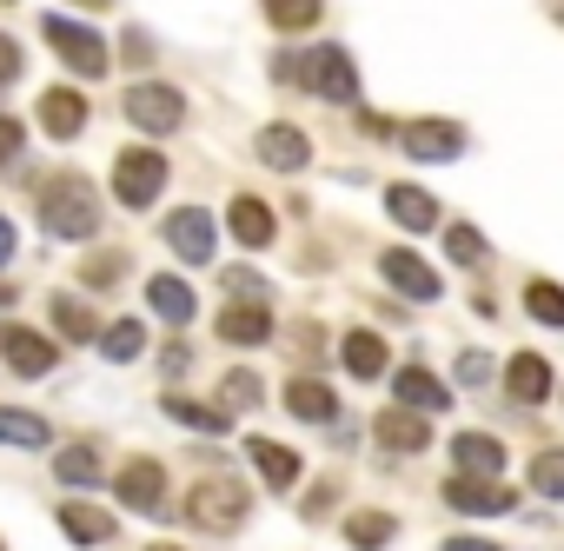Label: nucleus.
Returning a JSON list of instances; mask_svg holds the SVG:
<instances>
[{
  "instance_id": "obj_1",
  "label": "nucleus",
  "mask_w": 564,
  "mask_h": 551,
  "mask_svg": "<svg viewBox=\"0 0 564 551\" xmlns=\"http://www.w3.org/2000/svg\"><path fill=\"white\" fill-rule=\"evenodd\" d=\"M41 226H47L54 239H67V246L94 239V233H100V199H94V186H87V180H54V186L41 193Z\"/></svg>"
},
{
  "instance_id": "obj_2",
  "label": "nucleus",
  "mask_w": 564,
  "mask_h": 551,
  "mask_svg": "<svg viewBox=\"0 0 564 551\" xmlns=\"http://www.w3.org/2000/svg\"><path fill=\"white\" fill-rule=\"evenodd\" d=\"M246 511H252V491H246L232 472H213V478H199V485L186 491V518L206 525V531H239Z\"/></svg>"
},
{
  "instance_id": "obj_3",
  "label": "nucleus",
  "mask_w": 564,
  "mask_h": 551,
  "mask_svg": "<svg viewBox=\"0 0 564 551\" xmlns=\"http://www.w3.org/2000/svg\"><path fill=\"white\" fill-rule=\"evenodd\" d=\"M293 80L306 87V94H319V100H359V67H352V54L346 47H313L300 67H293Z\"/></svg>"
},
{
  "instance_id": "obj_4",
  "label": "nucleus",
  "mask_w": 564,
  "mask_h": 551,
  "mask_svg": "<svg viewBox=\"0 0 564 551\" xmlns=\"http://www.w3.org/2000/svg\"><path fill=\"white\" fill-rule=\"evenodd\" d=\"M41 34H47V47H54L80 80H100V74H107V41H100L94 28H80V21H67V14H47Z\"/></svg>"
},
{
  "instance_id": "obj_5",
  "label": "nucleus",
  "mask_w": 564,
  "mask_h": 551,
  "mask_svg": "<svg viewBox=\"0 0 564 551\" xmlns=\"http://www.w3.org/2000/svg\"><path fill=\"white\" fill-rule=\"evenodd\" d=\"M160 186H166V160H160L153 147H127V153L113 160V199H120L127 213L153 206V199H160Z\"/></svg>"
},
{
  "instance_id": "obj_6",
  "label": "nucleus",
  "mask_w": 564,
  "mask_h": 551,
  "mask_svg": "<svg viewBox=\"0 0 564 551\" xmlns=\"http://www.w3.org/2000/svg\"><path fill=\"white\" fill-rule=\"evenodd\" d=\"M127 120L147 127V133H180L186 127V94L166 87V80H133L127 87Z\"/></svg>"
},
{
  "instance_id": "obj_7",
  "label": "nucleus",
  "mask_w": 564,
  "mask_h": 551,
  "mask_svg": "<svg viewBox=\"0 0 564 551\" xmlns=\"http://www.w3.org/2000/svg\"><path fill=\"white\" fill-rule=\"evenodd\" d=\"M445 505L471 511V518H498V511H518V491L491 472H452L445 478Z\"/></svg>"
},
{
  "instance_id": "obj_8",
  "label": "nucleus",
  "mask_w": 564,
  "mask_h": 551,
  "mask_svg": "<svg viewBox=\"0 0 564 551\" xmlns=\"http://www.w3.org/2000/svg\"><path fill=\"white\" fill-rule=\"evenodd\" d=\"M113 491H120V505L140 511V518H173V511H166V472H160V458H133V465L113 478Z\"/></svg>"
},
{
  "instance_id": "obj_9",
  "label": "nucleus",
  "mask_w": 564,
  "mask_h": 551,
  "mask_svg": "<svg viewBox=\"0 0 564 551\" xmlns=\"http://www.w3.org/2000/svg\"><path fill=\"white\" fill-rule=\"evenodd\" d=\"M399 147H405L412 160L438 166V160H458V153H465V127H452V120H405V127H399Z\"/></svg>"
},
{
  "instance_id": "obj_10",
  "label": "nucleus",
  "mask_w": 564,
  "mask_h": 551,
  "mask_svg": "<svg viewBox=\"0 0 564 551\" xmlns=\"http://www.w3.org/2000/svg\"><path fill=\"white\" fill-rule=\"evenodd\" d=\"M252 153H259V166H272V173H300V166L313 160V140H306L300 127H286V120H272V127H259Z\"/></svg>"
},
{
  "instance_id": "obj_11",
  "label": "nucleus",
  "mask_w": 564,
  "mask_h": 551,
  "mask_svg": "<svg viewBox=\"0 0 564 551\" xmlns=\"http://www.w3.org/2000/svg\"><path fill=\"white\" fill-rule=\"evenodd\" d=\"M0 353H8V366L21 372V379H47L54 372V339L47 333H34V326H8V333H0Z\"/></svg>"
},
{
  "instance_id": "obj_12",
  "label": "nucleus",
  "mask_w": 564,
  "mask_h": 551,
  "mask_svg": "<svg viewBox=\"0 0 564 551\" xmlns=\"http://www.w3.org/2000/svg\"><path fill=\"white\" fill-rule=\"evenodd\" d=\"M166 246H173L186 266H206V259H213V213H206V206H180V213L166 219Z\"/></svg>"
},
{
  "instance_id": "obj_13",
  "label": "nucleus",
  "mask_w": 564,
  "mask_h": 551,
  "mask_svg": "<svg viewBox=\"0 0 564 551\" xmlns=\"http://www.w3.org/2000/svg\"><path fill=\"white\" fill-rule=\"evenodd\" d=\"M87 94L80 87H47L41 94V127H47V140H80V127H87Z\"/></svg>"
},
{
  "instance_id": "obj_14",
  "label": "nucleus",
  "mask_w": 564,
  "mask_h": 551,
  "mask_svg": "<svg viewBox=\"0 0 564 551\" xmlns=\"http://www.w3.org/2000/svg\"><path fill=\"white\" fill-rule=\"evenodd\" d=\"M372 439H379L386 452H425L432 425H425V412H412V406H386V412L372 419Z\"/></svg>"
},
{
  "instance_id": "obj_15",
  "label": "nucleus",
  "mask_w": 564,
  "mask_h": 551,
  "mask_svg": "<svg viewBox=\"0 0 564 551\" xmlns=\"http://www.w3.org/2000/svg\"><path fill=\"white\" fill-rule=\"evenodd\" d=\"M379 266H386V280H392V287H399L405 300H438V272H432V266H425L419 252H405V246H392V252H386Z\"/></svg>"
},
{
  "instance_id": "obj_16",
  "label": "nucleus",
  "mask_w": 564,
  "mask_h": 551,
  "mask_svg": "<svg viewBox=\"0 0 564 551\" xmlns=\"http://www.w3.org/2000/svg\"><path fill=\"white\" fill-rule=\"evenodd\" d=\"M219 339H226V346H259V339H272V313H265L259 300H232V306L219 313Z\"/></svg>"
},
{
  "instance_id": "obj_17",
  "label": "nucleus",
  "mask_w": 564,
  "mask_h": 551,
  "mask_svg": "<svg viewBox=\"0 0 564 551\" xmlns=\"http://www.w3.org/2000/svg\"><path fill=\"white\" fill-rule=\"evenodd\" d=\"M246 458L259 465V478H265L272 491H293V485H300V452H286V445H272V439H246Z\"/></svg>"
},
{
  "instance_id": "obj_18",
  "label": "nucleus",
  "mask_w": 564,
  "mask_h": 551,
  "mask_svg": "<svg viewBox=\"0 0 564 551\" xmlns=\"http://www.w3.org/2000/svg\"><path fill=\"white\" fill-rule=\"evenodd\" d=\"M147 300H153V313H160L166 326H193V313H199L193 287H186V280H173V272H160V280H147Z\"/></svg>"
},
{
  "instance_id": "obj_19",
  "label": "nucleus",
  "mask_w": 564,
  "mask_h": 551,
  "mask_svg": "<svg viewBox=\"0 0 564 551\" xmlns=\"http://www.w3.org/2000/svg\"><path fill=\"white\" fill-rule=\"evenodd\" d=\"M386 213H392L405 233H432V226H438V199H432L425 186H392V193H386Z\"/></svg>"
},
{
  "instance_id": "obj_20",
  "label": "nucleus",
  "mask_w": 564,
  "mask_h": 551,
  "mask_svg": "<svg viewBox=\"0 0 564 551\" xmlns=\"http://www.w3.org/2000/svg\"><path fill=\"white\" fill-rule=\"evenodd\" d=\"M333 386L326 379H286V412L306 419V425H333Z\"/></svg>"
},
{
  "instance_id": "obj_21",
  "label": "nucleus",
  "mask_w": 564,
  "mask_h": 551,
  "mask_svg": "<svg viewBox=\"0 0 564 551\" xmlns=\"http://www.w3.org/2000/svg\"><path fill=\"white\" fill-rule=\"evenodd\" d=\"M226 226H232V239H239V246H252V252H259V246H272V213H265L252 193H239V199L226 206Z\"/></svg>"
},
{
  "instance_id": "obj_22",
  "label": "nucleus",
  "mask_w": 564,
  "mask_h": 551,
  "mask_svg": "<svg viewBox=\"0 0 564 551\" xmlns=\"http://www.w3.org/2000/svg\"><path fill=\"white\" fill-rule=\"evenodd\" d=\"M505 386H511V399H518V406H538V399L551 392V366H544L538 353H511V366H505Z\"/></svg>"
},
{
  "instance_id": "obj_23",
  "label": "nucleus",
  "mask_w": 564,
  "mask_h": 551,
  "mask_svg": "<svg viewBox=\"0 0 564 551\" xmlns=\"http://www.w3.org/2000/svg\"><path fill=\"white\" fill-rule=\"evenodd\" d=\"M392 392H399V406H412V412H445V406H452V392H445L425 366H405V372L392 379Z\"/></svg>"
},
{
  "instance_id": "obj_24",
  "label": "nucleus",
  "mask_w": 564,
  "mask_h": 551,
  "mask_svg": "<svg viewBox=\"0 0 564 551\" xmlns=\"http://www.w3.org/2000/svg\"><path fill=\"white\" fill-rule=\"evenodd\" d=\"M61 531H67L74 544H107V538H113V518H107L100 505H87V498H67V505H61Z\"/></svg>"
},
{
  "instance_id": "obj_25",
  "label": "nucleus",
  "mask_w": 564,
  "mask_h": 551,
  "mask_svg": "<svg viewBox=\"0 0 564 551\" xmlns=\"http://www.w3.org/2000/svg\"><path fill=\"white\" fill-rule=\"evenodd\" d=\"M160 406H166V419H173V425H193V432H226V425H232V412H226V406H199V399H186V392H166Z\"/></svg>"
},
{
  "instance_id": "obj_26",
  "label": "nucleus",
  "mask_w": 564,
  "mask_h": 551,
  "mask_svg": "<svg viewBox=\"0 0 564 551\" xmlns=\"http://www.w3.org/2000/svg\"><path fill=\"white\" fill-rule=\"evenodd\" d=\"M452 458H458V472H505V445L498 439H485V432H458L452 439Z\"/></svg>"
},
{
  "instance_id": "obj_27",
  "label": "nucleus",
  "mask_w": 564,
  "mask_h": 551,
  "mask_svg": "<svg viewBox=\"0 0 564 551\" xmlns=\"http://www.w3.org/2000/svg\"><path fill=\"white\" fill-rule=\"evenodd\" d=\"M339 359H346L352 379H379V372H386V339H379V333H346Z\"/></svg>"
},
{
  "instance_id": "obj_28",
  "label": "nucleus",
  "mask_w": 564,
  "mask_h": 551,
  "mask_svg": "<svg viewBox=\"0 0 564 551\" xmlns=\"http://www.w3.org/2000/svg\"><path fill=\"white\" fill-rule=\"evenodd\" d=\"M100 346H107L113 366H133V359L147 353V326H140V320H113V326L100 333Z\"/></svg>"
},
{
  "instance_id": "obj_29",
  "label": "nucleus",
  "mask_w": 564,
  "mask_h": 551,
  "mask_svg": "<svg viewBox=\"0 0 564 551\" xmlns=\"http://www.w3.org/2000/svg\"><path fill=\"white\" fill-rule=\"evenodd\" d=\"M0 445H47V419L41 412H14V406H0Z\"/></svg>"
},
{
  "instance_id": "obj_30",
  "label": "nucleus",
  "mask_w": 564,
  "mask_h": 551,
  "mask_svg": "<svg viewBox=\"0 0 564 551\" xmlns=\"http://www.w3.org/2000/svg\"><path fill=\"white\" fill-rule=\"evenodd\" d=\"M319 8H326V0H265V21H272L279 34H306V28L319 21Z\"/></svg>"
},
{
  "instance_id": "obj_31",
  "label": "nucleus",
  "mask_w": 564,
  "mask_h": 551,
  "mask_svg": "<svg viewBox=\"0 0 564 551\" xmlns=\"http://www.w3.org/2000/svg\"><path fill=\"white\" fill-rule=\"evenodd\" d=\"M54 326H61V339H100L107 333L87 300H54Z\"/></svg>"
},
{
  "instance_id": "obj_32",
  "label": "nucleus",
  "mask_w": 564,
  "mask_h": 551,
  "mask_svg": "<svg viewBox=\"0 0 564 551\" xmlns=\"http://www.w3.org/2000/svg\"><path fill=\"white\" fill-rule=\"evenodd\" d=\"M392 531H399V518H392V511H352V518H346V538H352L359 551H379Z\"/></svg>"
},
{
  "instance_id": "obj_33",
  "label": "nucleus",
  "mask_w": 564,
  "mask_h": 551,
  "mask_svg": "<svg viewBox=\"0 0 564 551\" xmlns=\"http://www.w3.org/2000/svg\"><path fill=\"white\" fill-rule=\"evenodd\" d=\"M54 472H61V485H100V458H94V445H67L61 458H54Z\"/></svg>"
},
{
  "instance_id": "obj_34",
  "label": "nucleus",
  "mask_w": 564,
  "mask_h": 551,
  "mask_svg": "<svg viewBox=\"0 0 564 551\" xmlns=\"http://www.w3.org/2000/svg\"><path fill=\"white\" fill-rule=\"evenodd\" d=\"M524 313H531L538 326H564V287L531 280V287H524Z\"/></svg>"
},
{
  "instance_id": "obj_35",
  "label": "nucleus",
  "mask_w": 564,
  "mask_h": 551,
  "mask_svg": "<svg viewBox=\"0 0 564 551\" xmlns=\"http://www.w3.org/2000/svg\"><path fill=\"white\" fill-rule=\"evenodd\" d=\"M531 491L538 498H564V445H551V452L531 458Z\"/></svg>"
},
{
  "instance_id": "obj_36",
  "label": "nucleus",
  "mask_w": 564,
  "mask_h": 551,
  "mask_svg": "<svg viewBox=\"0 0 564 551\" xmlns=\"http://www.w3.org/2000/svg\"><path fill=\"white\" fill-rule=\"evenodd\" d=\"M445 252H452V266H485V233H478V226H465V219H452Z\"/></svg>"
},
{
  "instance_id": "obj_37",
  "label": "nucleus",
  "mask_w": 564,
  "mask_h": 551,
  "mask_svg": "<svg viewBox=\"0 0 564 551\" xmlns=\"http://www.w3.org/2000/svg\"><path fill=\"white\" fill-rule=\"evenodd\" d=\"M259 392H265V386H259L252 372H239V366L219 379V406H226V412H252V406H259Z\"/></svg>"
},
{
  "instance_id": "obj_38",
  "label": "nucleus",
  "mask_w": 564,
  "mask_h": 551,
  "mask_svg": "<svg viewBox=\"0 0 564 551\" xmlns=\"http://www.w3.org/2000/svg\"><path fill=\"white\" fill-rule=\"evenodd\" d=\"M226 293H232V300H259V306H265V300H272V287H265V280H259V272H239V266H232V272H226Z\"/></svg>"
},
{
  "instance_id": "obj_39",
  "label": "nucleus",
  "mask_w": 564,
  "mask_h": 551,
  "mask_svg": "<svg viewBox=\"0 0 564 551\" xmlns=\"http://www.w3.org/2000/svg\"><path fill=\"white\" fill-rule=\"evenodd\" d=\"M120 266H127L120 252H100V259H87V280H94V287H107V280H120Z\"/></svg>"
},
{
  "instance_id": "obj_40",
  "label": "nucleus",
  "mask_w": 564,
  "mask_h": 551,
  "mask_svg": "<svg viewBox=\"0 0 564 551\" xmlns=\"http://www.w3.org/2000/svg\"><path fill=\"white\" fill-rule=\"evenodd\" d=\"M21 140H28V133H21V120H8V114H0V166H8V160L21 153Z\"/></svg>"
},
{
  "instance_id": "obj_41",
  "label": "nucleus",
  "mask_w": 564,
  "mask_h": 551,
  "mask_svg": "<svg viewBox=\"0 0 564 551\" xmlns=\"http://www.w3.org/2000/svg\"><path fill=\"white\" fill-rule=\"evenodd\" d=\"M458 379H465V386L491 379V359H485V353H465V359H458Z\"/></svg>"
},
{
  "instance_id": "obj_42",
  "label": "nucleus",
  "mask_w": 564,
  "mask_h": 551,
  "mask_svg": "<svg viewBox=\"0 0 564 551\" xmlns=\"http://www.w3.org/2000/svg\"><path fill=\"white\" fill-rule=\"evenodd\" d=\"M14 74H21V47H14V41H8V34H0V87H8V80H14Z\"/></svg>"
},
{
  "instance_id": "obj_43",
  "label": "nucleus",
  "mask_w": 564,
  "mask_h": 551,
  "mask_svg": "<svg viewBox=\"0 0 564 551\" xmlns=\"http://www.w3.org/2000/svg\"><path fill=\"white\" fill-rule=\"evenodd\" d=\"M160 366H166V372H186V366H193V346H186V339H173V346L160 353Z\"/></svg>"
},
{
  "instance_id": "obj_44",
  "label": "nucleus",
  "mask_w": 564,
  "mask_h": 551,
  "mask_svg": "<svg viewBox=\"0 0 564 551\" xmlns=\"http://www.w3.org/2000/svg\"><path fill=\"white\" fill-rule=\"evenodd\" d=\"M14 259V219H0V266Z\"/></svg>"
},
{
  "instance_id": "obj_45",
  "label": "nucleus",
  "mask_w": 564,
  "mask_h": 551,
  "mask_svg": "<svg viewBox=\"0 0 564 551\" xmlns=\"http://www.w3.org/2000/svg\"><path fill=\"white\" fill-rule=\"evenodd\" d=\"M445 551H498V544H485V538H452Z\"/></svg>"
},
{
  "instance_id": "obj_46",
  "label": "nucleus",
  "mask_w": 564,
  "mask_h": 551,
  "mask_svg": "<svg viewBox=\"0 0 564 551\" xmlns=\"http://www.w3.org/2000/svg\"><path fill=\"white\" fill-rule=\"evenodd\" d=\"M74 8H87V14H100V8H113V0H74Z\"/></svg>"
},
{
  "instance_id": "obj_47",
  "label": "nucleus",
  "mask_w": 564,
  "mask_h": 551,
  "mask_svg": "<svg viewBox=\"0 0 564 551\" xmlns=\"http://www.w3.org/2000/svg\"><path fill=\"white\" fill-rule=\"evenodd\" d=\"M8 300H14V293H8V287H0V306H8Z\"/></svg>"
},
{
  "instance_id": "obj_48",
  "label": "nucleus",
  "mask_w": 564,
  "mask_h": 551,
  "mask_svg": "<svg viewBox=\"0 0 564 551\" xmlns=\"http://www.w3.org/2000/svg\"><path fill=\"white\" fill-rule=\"evenodd\" d=\"M153 551H180V544H153Z\"/></svg>"
},
{
  "instance_id": "obj_49",
  "label": "nucleus",
  "mask_w": 564,
  "mask_h": 551,
  "mask_svg": "<svg viewBox=\"0 0 564 551\" xmlns=\"http://www.w3.org/2000/svg\"><path fill=\"white\" fill-rule=\"evenodd\" d=\"M557 21H564V8H557Z\"/></svg>"
},
{
  "instance_id": "obj_50",
  "label": "nucleus",
  "mask_w": 564,
  "mask_h": 551,
  "mask_svg": "<svg viewBox=\"0 0 564 551\" xmlns=\"http://www.w3.org/2000/svg\"><path fill=\"white\" fill-rule=\"evenodd\" d=\"M0 551H8V544H0Z\"/></svg>"
}]
</instances>
